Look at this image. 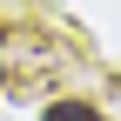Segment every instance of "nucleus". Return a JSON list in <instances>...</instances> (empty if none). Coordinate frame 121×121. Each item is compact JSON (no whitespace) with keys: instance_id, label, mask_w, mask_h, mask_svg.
Segmentation results:
<instances>
[{"instance_id":"nucleus-1","label":"nucleus","mask_w":121,"mask_h":121,"mask_svg":"<svg viewBox=\"0 0 121 121\" xmlns=\"http://www.w3.org/2000/svg\"><path fill=\"white\" fill-rule=\"evenodd\" d=\"M40 121H101L94 108H87V101H47V114Z\"/></svg>"}]
</instances>
